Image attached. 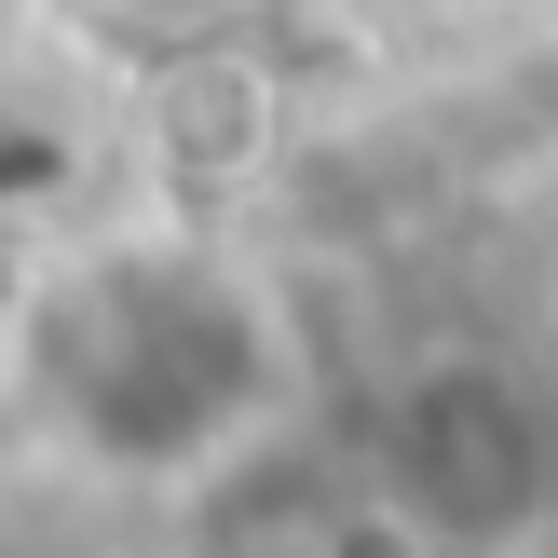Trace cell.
<instances>
[{
    "label": "cell",
    "instance_id": "1",
    "mask_svg": "<svg viewBox=\"0 0 558 558\" xmlns=\"http://www.w3.org/2000/svg\"><path fill=\"white\" fill-rule=\"evenodd\" d=\"M123 14H218V0H123Z\"/></svg>",
    "mask_w": 558,
    "mask_h": 558
}]
</instances>
